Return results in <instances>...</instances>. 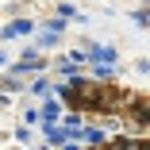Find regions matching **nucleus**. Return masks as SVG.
<instances>
[{
	"instance_id": "nucleus-1",
	"label": "nucleus",
	"mask_w": 150,
	"mask_h": 150,
	"mask_svg": "<svg viewBox=\"0 0 150 150\" xmlns=\"http://www.w3.org/2000/svg\"><path fill=\"white\" fill-rule=\"evenodd\" d=\"M93 150H150V139H112V142H100Z\"/></svg>"
}]
</instances>
